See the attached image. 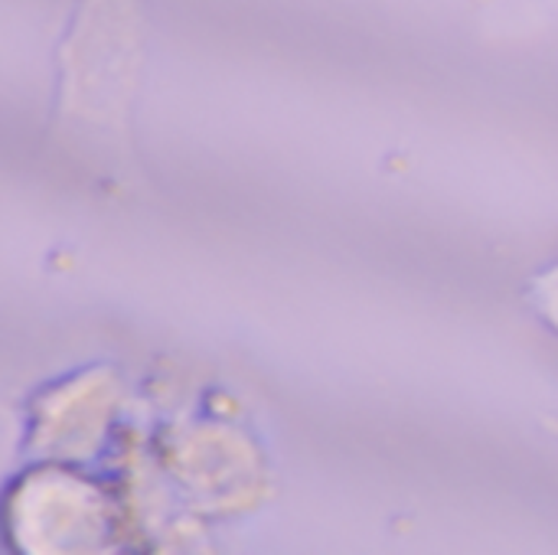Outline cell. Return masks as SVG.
Returning <instances> with one entry per match:
<instances>
[{"label": "cell", "mask_w": 558, "mask_h": 555, "mask_svg": "<svg viewBox=\"0 0 558 555\" xmlns=\"http://www.w3.org/2000/svg\"><path fill=\"white\" fill-rule=\"evenodd\" d=\"M523 301H526V311L536 317V324L546 334L558 337V255L526 278Z\"/></svg>", "instance_id": "cell-1"}, {"label": "cell", "mask_w": 558, "mask_h": 555, "mask_svg": "<svg viewBox=\"0 0 558 555\" xmlns=\"http://www.w3.org/2000/svg\"><path fill=\"white\" fill-rule=\"evenodd\" d=\"M477 7H487V3H497V0H474Z\"/></svg>", "instance_id": "cell-2"}, {"label": "cell", "mask_w": 558, "mask_h": 555, "mask_svg": "<svg viewBox=\"0 0 558 555\" xmlns=\"http://www.w3.org/2000/svg\"><path fill=\"white\" fill-rule=\"evenodd\" d=\"M553 432H556V438H558V422H556V425H553Z\"/></svg>", "instance_id": "cell-3"}]
</instances>
